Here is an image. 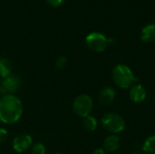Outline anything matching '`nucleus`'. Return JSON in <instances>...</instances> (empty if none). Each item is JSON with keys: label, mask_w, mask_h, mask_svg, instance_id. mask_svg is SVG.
Wrapping results in <instances>:
<instances>
[{"label": "nucleus", "mask_w": 155, "mask_h": 154, "mask_svg": "<svg viewBox=\"0 0 155 154\" xmlns=\"http://www.w3.org/2000/svg\"><path fill=\"white\" fill-rule=\"evenodd\" d=\"M23 113L21 101L13 94L0 98V121L5 123H16Z\"/></svg>", "instance_id": "obj_1"}, {"label": "nucleus", "mask_w": 155, "mask_h": 154, "mask_svg": "<svg viewBox=\"0 0 155 154\" xmlns=\"http://www.w3.org/2000/svg\"><path fill=\"white\" fill-rule=\"evenodd\" d=\"M112 76L114 84L122 89L132 87L134 83L137 81V78L134 75V73L130 67L123 64L114 66L112 72Z\"/></svg>", "instance_id": "obj_2"}, {"label": "nucleus", "mask_w": 155, "mask_h": 154, "mask_svg": "<svg viewBox=\"0 0 155 154\" xmlns=\"http://www.w3.org/2000/svg\"><path fill=\"white\" fill-rule=\"evenodd\" d=\"M102 125L105 131L110 133L116 134L122 133L125 128V122L124 118L114 113H108L102 118Z\"/></svg>", "instance_id": "obj_3"}, {"label": "nucleus", "mask_w": 155, "mask_h": 154, "mask_svg": "<svg viewBox=\"0 0 155 154\" xmlns=\"http://www.w3.org/2000/svg\"><path fill=\"white\" fill-rule=\"evenodd\" d=\"M113 41L114 39L112 38L109 39L104 34L98 32H93L89 34L85 38V42L89 49L96 53H101L104 51L108 44L113 43Z\"/></svg>", "instance_id": "obj_4"}, {"label": "nucleus", "mask_w": 155, "mask_h": 154, "mask_svg": "<svg viewBox=\"0 0 155 154\" xmlns=\"http://www.w3.org/2000/svg\"><path fill=\"white\" fill-rule=\"evenodd\" d=\"M93 106V99L87 94H81L75 98L73 104V109L76 115L85 118L86 116L90 115Z\"/></svg>", "instance_id": "obj_5"}, {"label": "nucleus", "mask_w": 155, "mask_h": 154, "mask_svg": "<svg viewBox=\"0 0 155 154\" xmlns=\"http://www.w3.org/2000/svg\"><path fill=\"white\" fill-rule=\"evenodd\" d=\"M20 79L17 76H11L5 78L0 84V93L8 95L15 93L20 86Z\"/></svg>", "instance_id": "obj_6"}, {"label": "nucleus", "mask_w": 155, "mask_h": 154, "mask_svg": "<svg viewBox=\"0 0 155 154\" xmlns=\"http://www.w3.org/2000/svg\"><path fill=\"white\" fill-rule=\"evenodd\" d=\"M32 145V137L28 134H19L13 141V148L17 152H25Z\"/></svg>", "instance_id": "obj_7"}, {"label": "nucleus", "mask_w": 155, "mask_h": 154, "mask_svg": "<svg viewBox=\"0 0 155 154\" xmlns=\"http://www.w3.org/2000/svg\"><path fill=\"white\" fill-rule=\"evenodd\" d=\"M129 95H130V99L134 103H139L143 102L146 99L147 93H146L145 88L142 84H135L131 87Z\"/></svg>", "instance_id": "obj_8"}, {"label": "nucleus", "mask_w": 155, "mask_h": 154, "mask_svg": "<svg viewBox=\"0 0 155 154\" xmlns=\"http://www.w3.org/2000/svg\"><path fill=\"white\" fill-rule=\"evenodd\" d=\"M116 96L115 90L112 87L104 88L99 93V102L103 105H110L114 103Z\"/></svg>", "instance_id": "obj_9"}, {"label": "nucleus", "mask_w": 155, "mask_h": 154, "mask_svg": "<svg viewBox=\"0 0 155 154\" xmlns=\"http://www.w3.org/2000/svg\"><path fill=\"white\" fill-rule=\"evenodd\" d=\"M141 39L144 43H152L155 40V25L149 24L145 25L141 33Z\"/></svg>", "instance_id": "obj_10"}, {"label": "nucleus", "mask_w": 155, "mask_h": 154, "mask_svg": "<svg viewBox=\"0 0 155 154\" xmlns=\"http://www.w3.org/2000/svg\"><path fill=\"white\" fill-rule=\"evenodd\" d=\"M120 146V140L117 135H110L108 136L104 143V147L107 152H115L118 150Z\"/></svg>", "instance_id": "obj_11"}, {"label": "nucleus", "mask_w": 155, "mask_h": 154, "mask_svg": "<svg viewBox=\"0 0 155 154\" xmlns=\"http://www.w3.org/2000/svg\"><path fill=\"white\" fill-rule=\"evenodd\" d=\"M11 74V64L5 58H0V77L6 78Z\"/></svg>", "instance_id": "obj_12"}, {"label": "nucleus", "mask_w": 155, "mask_h": 154, "mask_svg": "<svg viewBox=\"0 0 155 154\" xmlns=\"http://www.w3.org/2000/svg\"><path fill=\"white\" fill-rule=\"evenodd\" d=\"M143 151L145 154H155V134L145 140L143 146Z\"/></svg>", "instance_id": "obj_13"}, {"label": "nucleus", "mask_w": 155, "mask_h": 154, "mask_svg": "<svg viewBox=\"0 0 155 154\" xmlns=\"http://www.w3.org/2000/svg\"><path fill=\"white\" fill-rule=\"evenodd\" d=\"M83 125L85 130H87L89 132H93L97 128V121L94 117L88 115L85 118H84Z\"/></svg>", "instance_id": "obj_14"}, {"label": "nucleus", "mask_w": 155, "mask_h": 154, "mask_svg": "<svg viewBox=\"0 0 155 154\" xmlns=\"http://www.w3.org/2000/svg\"><path fill=\"white\" fill-rule=\"evenodd\" d=\"M32 152H33V154H45V148L42 143H38L33 146Z\"/></svg>", "instance_id": "obj_15"}, {"label": "nucleus", "mask_w": 155, "mask_h": 154, "mask_svg": "<svg viewBox=\"0 0 155 154\" xmlns=\"http://www.w3.org/2000/svg\"><path fill=\"white\" fill-rule=\"evenodd\" d=\"M65 64H66V58L64 56H60L55 61V66L58 69L63 68Z\"/></svg>", "instance_id": "obj_16"}, {"label": "nucleus", "mask_w": 155, "mask_h": 154, "mask_svg": "<svg viewBox=\"0 0 155 154\" xmlns=\"http://www.w3.org/2000/svg\"><path fill=\"white\" fill-rule=\"evenodd\" d=\"M7 139V132L5 129L0 127V143L5 142Z\"/></svg>", "instance_id": "obj_17"}, {"label": "nucleus", "mask_w": 155, "mask_h": 154, "mask_svg": "<svg viewBox=\"0 0 155 154\" xmlns=\"http://www.w3.org/2000/svg\"><path fill=\"white\" fill-rule=\"evenodd\" d=\"M46 1H47V3L51 6H53V7H58V6H60L64 3V0H46Z\"/></svg>", "instance_id": "obj_18"}, {"label": "nucleus", "mask_w": 155, "mask_h": 154, "mask_svg": "<svg viewBox=\"0 0 155 154\" xmlns=\"http://www.w3.org/2000/svg\"><path fill=\"white\" fill-rule=\"evenodd\" d=\"M93 154H106V152H105V151L103 150V149H96V150L93 152Z\"/></svg>", "instance_id": "obj_19"}, {"label": "nucleus", "mask_w": 155, "mask_h": 154, "mask_svg": "<svg viewBox=\"0 0 155 154\" xmlns=\"http://www.w3.org/2000/svg\"><path fill=\"white\" fill-rule=\"evenodd\" d=\"M131 154H141V153H139V152H132Z\"/></svg>", "instance_id": "obj_20"}, {"label": "nucleus", "mask_w": 155, "mask_h": 154, "mask_svg": "<svg viewBox=\"0 0 155 154\" xmlns=\"http://www.w3.org/2000/svg\"><path fill=\"white\" fill-rule=\"evenodd\" d=\"M56 154H62V153H56Z\"/></svg>", "instance_id": "obj_21"}]
</instances>
